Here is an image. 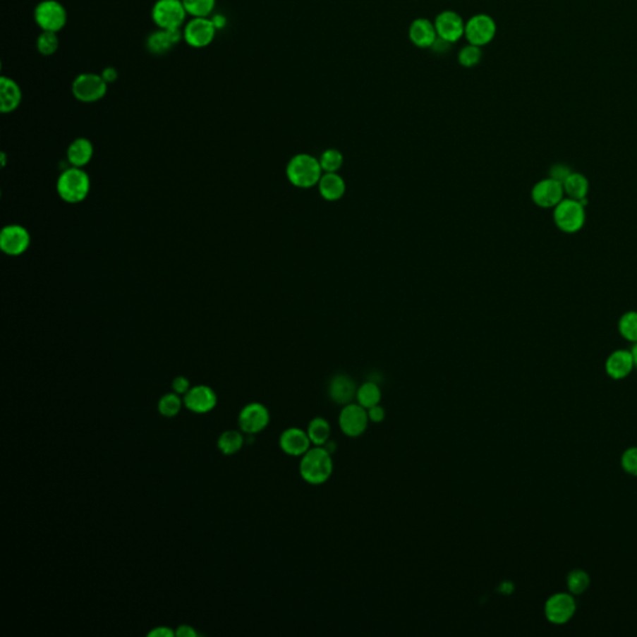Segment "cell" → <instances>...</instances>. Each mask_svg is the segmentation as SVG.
<instances>
[{"label":"cell","instance_id":"obj_19","mask_svg":"<svg viewBox=\"0 0 637 637\" xmlns=\"http://www.w3.org/2000/svg\"><path fill=\"white\" fill-rule=\"evenodd\" d=\"M437 37L435 23L427 18H417L410 24L408 39L417 48L431 49Z\"/></svg>","mask_w":637,"mask_h":637},{"label":"cell","instance_id":"obj_36","mask_svg":"<svg viewBox=\"0 0 637 637\" xmlns=\"http://www.w3.org/2000/svg\"><path fill=\"white\" fill-rule=\"evenodd\" d=\"M621 467L626 473L637 477V447L627 448L622 453Z\"/></svg>","mask_w":637,"mask_h":637},{"label":"cell","instance_id":"obj_24","mask_svg":"<svg viewBox=\"0 0 637 637\" xmlns=\"http://www.w3.org/2000/svg\"><path fill=\"white\" fill-rule=\"evenodd\" d=\"M563 188L564 193L568 195V198L580 200L585 206L588 205L586 198L589 195V179L586 178L584 174L571 172L568 178L564 181Z\"/></svg>","mask_w":637,"mask_h":637},{"label":"cell","instance_id":"obj_44","mask_svg":"<svg viewBox=\"0 0 637 637\" xmlns=\"http://www.w3.org/2000/svg\"><path fill=\"white\" fill-rule=\"evenodd\" d=\"M213 24L216 25L217 30H222L226 25V18L223 14H216L211 18Z\"/></svg>","mask_w":637,"mask_h":637},{"label":"cell","instance_id":"obj_9","mask_svg":"<svg viewBox=\"0 0 637 637\" xmlns=\"http://www.w3.org/2000/svg\"><path fill=\"white\" fill-rule=\"evenodd\" d=\"M495 34L497 24L488 14H475L466 21L464 37L468 44L482 48L495 39Z\"/></svg>","mask_w":637,"mask_h":637},{"label":"cell","instance_id":"obj_21","mask_svg":"<svg viewBox=\"0 0 637 637\" xmlns=\"http://www.w3.org/2000/svg\"><path fill=\"white\" fill-rule=\"evenodd\" d=\"M23 101V91L20 85L9 76H0V111L3 114H11L20 106Z\"/></svg>","mask_w":637,"mask_h":637},{"label":"cell","instance_id":"obj_2","mask_svg":"<svg viewBox=\"0 0 637 637\" xmlns=\"http://www.w3.org/2000/svg\"><path fill=\"white\" fill-rule=\"evenodd\" d=\"M286 176L295 187L310 188L317 185L322 178V166L319 159L308 153H301L290 159L286 166Z\"/></svg>","mask_w":637,"mask_h":637},{"label":"cell","instance_id":"obj_42","mask_svg":"<svg viewBox=\"0 0 637 637\" xmlns=\"http://www.w3.org/2000/svg\"><path fill=\"white\" fill-rule=\"evenodd\" d=\"M176 633H174L172 630H169V627H156L154 630H152L151 632H148V636L153 637H172L174 636Z\"/></svg>","mask_w":637,"mask_h":637},{"label":"cell","instance_id":"obj_8","mask_svg":"<svg viewBox=\"0 0 637 637\" xmlns=\"http://www.w3.org/2000/svg\"><path fill=\"white\" fill-rule=\"evenodd\" d=\"M217 28L210 18H190L182 28L183 42L193 49L210 47L214 42Z\"/></svg>","mask_w":637,"mask_h":637},{"label":"cell","instance_id":"obj_27","mask_svg":"<svg viewBox=\"0 0 637 637\" xmlns=\"http://www.w3.org/2000/svg\"><path fill=\"white\" fill-rule=\"evenodd\" d=\"M381 399H382V392H381L379 384L372 380L361 384L356 391V401H358V405L363 406V408H366V410H369L374 406L380 405Z\"/></svg>","mask_w":637,"mask_h":637},{"label":"cell","instance_id":"obj_17","mask_svg":"<svg viewBox=\"0 0 637 637\" xmlns=\"http://www.w3.org/2000/svg\"><path fill=\"white\" fill-rule=\"evenodd\" d=\"M356 384L353 380L345 374L335 375L327 384L329 399L336 405L346 406L353 404L356 399Z\"/></svg>","mask_w":637,"mask_h":637},{"label":"cell","instance_id":"obj_10","mask_svg":"<svg viewBox=\"0 0 637 637\" xmlns=\"http://www.w3.org/2000/svg\"><path fill=\"white\" fill-rule=\"evenodd\" d=\"M370 420L368 410L356 404L344 406L339 415V427L345 436L358 438L363 436L369 427Z\"/></svg>","mask_w":637,"mask_h":637},{"label":"cell","instance_id":"obj_11","mask_svg":"<svg viewBox=\"0 0 637 637\" xmlns=\"http://www.w3.org/2000/svg\"><path fill=\"white\" fill-rule=\"evenodd\" d=\"M576 611V602H575L573 594L568 593H557L550 596L545 606L544 614L548 621L555 625H563L571 620Z\"/></svg>","mask_w":637,"mask_h":637},{"label":"cell","instance_id":"obj_40","mask_svg":"<svg viewBox=\"0 0 637 637\" xmlns=\"http://www.w3.org/2000/svg\"><path fill=\"white\" fill-rule=\"evenodd\" d=\"M101 76H102V79L105 80L107 84H114L119 79V71L114 66H106L105 69L101 71Z\"/></svg>","mask_w":637,"mask_h":637},{"label":"cell","instance_id":"obj_6","mask_svg":"<svg viewBox=\"0 0 637 637\" xmlns=\"http://www.w3.org/2000/svg\"><path fill=\"white\" fill-rule=\"evenodd\" d=\"M68 19L66 8L58 0H42L34 9V20L42 32H60Z\"/></svg>","mask_w":637,"mask_h":637},{"label":"cell","instance_id":"obj_16","mask_svg":"<svg viewBox=\"0 0 637 637\" xmlns=\"http://www.w3.org/2000/svg\"><path fill=\"white\" fill-rule=\"evenodd\" d=\"M279 446L281 451L288 456L303 457L310 449L313 443L308 436V432L298 427H290L281 433Z\"/></svg>","mask_w":637,"mask_h":637},{"label":"cell","instance_id":"obj_20","mask_svg":"<svg viewBox=\"0 0 637 637\" xmlns=\"http://www.w3.org/2000/svg\"><path fill=\"white\" fill-rule=\"evenodd\" d=\"M185 405L195 413H207L216 407L217 396L208 386H195L186 394Z\"/></svg>","mask_w":637,"mask_h":637},{"label":"cell","instance_id":"obj_5","mask_svg":"<svg viewBox=\"0 0 637 637\" xmlns=\"http://www.w3.org/2000/svg\"><path fill=\"white\" fill-rule=\"evenodd\" d=\"M56 188L59 195L63 200L69 203H79L89 195V176L79 167L66 169L59 177Z\"/></svg>","mask_w":637,"mask_h":637},{"label":"cell","instance_id":"obj_22","mask_svg":"<svg viewBox=\"0 0 637 637\" xmlns=\"http://www.w3.org/2000/svg\"><path fill=\"white\" fill-rule=\"evenodd\" d=\"M635 368L631 351L629 350H617L610 353L605 363L606 374L611 379L622 380L631 374Z\"/></svg>","mask_w":637,"mask_h":637},{"label":"cell","instance_id":"obj_28","mask_svg":"<svg viewBox=\"0 0 637 637\" xmlns=\"http://www.w3.org/2000/svg\"><path fill=\"white\" fill-rule=\"evenodd\" d=\"M190 18H210L216 9L217 0H182Z\"/></svg>","mask_w":637,"mask_h":637},{"label":"cell","instance_id":"obj_31","mask_svg":"<svg viewBox=\"0 0 637 637\" xmlns=\"http://www.w3.org/2000/svg\"><path fill=\"white\" fill-rule=\"evenodd\" d=\"M58 34L59 32H40L37 37V53L42 54L44 56H51L56 53L60 47Z\"/></svg>","mask_w":637,"mask_h":637},{"label":"cell","instance_id":"obj_43","mask_svg":"<svg viewBox=\"0 0 637 637\" xmlns=\"http://www.w3.org/2000/svg\"><path fill=\"white\" fill-rule=\"evenodd\" d=\"M174 633H176V636L179 637L197 636V632L193 630V627L188 626V625H182V626H178L177 631L174 632Z\"/></svg>","mask_w":637,"mask_h":637},{"label":"cell","instance_id":"obj_18","mask_svg":"<svg viewBox=\"0 0 637 637\" xmlns=\"http://www.w3.org/2000/svg\"><path fill=\"white\" fill-rule=\"evenodd\" d=\"M181 40H183L182 29L164 30L157 28V30L151 32L146 39V49L148 53L153 55H164L169 53Z\"/></svg>","mask_w":637,"mask_h":637},{"label":"cell","instance_id":"obj_23","mask_svg":"<svg viewBox=\"0 0 637 637\" xmlns=\"http://www.w3.org/2000/svg\"><path fill=\"white\" fill-rule=\"evenodd\" d=\"M317 185H319V192L322 198L330 200V202L343 198L345 190H346L345 181L336 172H327V174H322Z\"/></svg>","mask_w":637,"mask_h":637},{"label":"cell","instance_id":"obj_37","mask_svg":"<svg viewBox=\"0 0 637 637\" xmlns=\"http://www.w3.org/2000/svg\"><path fill=\"white\" fill-rule=\"evenodd\" d=\"M571 172L573 171L569 169L566 164H554L553 167L550 169V177L555 179V181H559L560 183H563L564 181L571 174Z\"/></svg>","mask_w":637,"mask_h":637},{"label":"cell","instance_id":"obj_34","mask_svg":"<svg viewBox=\"0 0 637 637\" xmlns=\"http://www.w3.org/2000/svg\"><path fill=\"white\" fill-rule=\"evenodd\" d=\"M322 169L327 174V172H337L341 169L344 164L343 153L335 148H329L327 151H324L322 157L319 159Z\"/></svg>","mask_w":637,"mask_h":637},{"label":"cell","instance_id":"obj_35","mask_svg":"<svg viewBox=\"0 0 637 637\" xmlns=\"http://www.w3.org/2000/svg\"><path fill=\"white\" fill-rule=\"evenodd\" d=\"M181 399L178 394H167L158 402V411L164 417H174L181 411Z\"/></svg>","mask_w":637,"mask_h":637},{"label":"cell","instance_id":"obj_12","mask_svg":"<svg viewBox=\"0 0 637 637\" xmlns=\"http://www.w3.org/2000/svg\"><path fill=\"white\" fill-rule=\"evenodd\" d=\"M433 23L437 30L438 37H441L446 42L454 44L464 37L466 21L457 11H449V9L441 11L436 16Z\"/></svg>","mask_w":637,"mask_h":637},{"label":"cell","instance_id":"obj_41","mask_svg":"<svg viewBox=\"0 0 637 637\" xmlns=\"http://www.w3.org/2000/svg\"><path fill=\"white\" fill-rule=\"evenodd\" d=\"M452 45L453 44H451V42H446V40H443L441 37H437V40L433 42L431 50H433L435 53L437 54H446Z\"/></svg>","mask_w":637,"mask_h":637},{"label":"cell","instance_id":"obj_29","mask_svg":"<svg viewBox=\"0 0 637 637\" xmlns=\"http://www.w3.org/2000/svg\"><path fill=\"white\" fill-rule=\"evenodd\" d=\"M566 585L569 591L573 595H581L586 590L589 589L590 576L586 571L581 569H574L566 576Z\"/></svg>","mask_w":637,"mask_h":637},{"label":"cell","instance_id":"obj_25","mask_svg":"<svg viewBox=\"0 0 637 637\" xmlns=\"http://www.w3.org/2000/svg\"><path fill=\"white\" fill-rule=\"evenodd\" d=\"M94 154V146L87 138H76L68 148V159L74 167H84Z\"/></svg>","mask_w":637,"mask_h":637},{"label":"cell","instance_id":"obj_33","mask_svg":"<svg viewBox=\"0 0 637 637\" xmlns=\"http://www.w3.org/2000/svg\"><path fill=\"white\" fill-rule=\"evenodd\" d=\"M483 58L482 48L475 47L472 44H467L466 47L461 49L457 55L459 63L463 68H474L480 63V60Z\"/></svg>","mask_w":637,"mask_h":637},{"label":"cell","instance_id":"obj_4","mask_svg":"<svg viewBox=\"0 0 637 637\" xmlns=\"http://www.w3.org/2000/svg\"><path fill=\"white\" fill-rule=\"evenodd\" d=\"M585 205L580 200L564 198L558 206L554 208V223L564 233L573 234L583 229L586 213Z\"/></svg>","mask_w":637,"mask_h":637},{"label":"cell","instance_id":"obj_15","mask_svg":"<svg viewBox=\"0 0 637 637\" xmlns=\"http://www.w3.org/2000/svg\"><path fill=\"white\" fill-rule=\"evenodd\" d=\"M270 421L268 408L262 404H249L239 413V426L249 435L258 433L267 428Z\"/></svg>","mask_w":637,"mask_h":637},{"label":"cell","instance_id":"obj_26","mask_svg":"<svg viewBox=\"0 0 637 637\" xmlns=\"http://www.w3.org/2000/svg\"><path fill=\"white\" fill-rule=\"evenodd\" d=\"M306 432H308V436L310 438L313 446L322 447L330 439L332 426L327 418L315 417L309 422Z\"/></svg>","mask_w":637,"mask_h":637},{"label":"cell","instance_id":"obj_30","mask_svg":"<svg viewBox=\"0 0 637 637\" xmlns=\"http://www.w3.org/2000/svg\"><path fill=\"white\" fill-rule=\"evenodd\" d=\"M619 332L625 340L637 343V311H626L619 320Z\"/></svg>","mask_w":637,"mask_h":637},{"label":"cell","instance_id":"obj_32","mask_svg":"<svg viewBox=\"0 0 637 637\" xmlns=\"http://www.w3.org/2000/svg\"><path fill=\"white\" fill-rule=\"evenodd\" d=\"M242 435L237 431H226L218 438V448L224 454H234L243 447Z\"/></svg>","mask_w":637,"mask_h":637},{"label":"cell","instance_id":"obj_14","mask_svg":"<svg viewBox=\"0 0 637 637\" xmlns=\"http://www.w3.org/2000/svg\"><path fill=\"white\" fill-rule=\"evenodd\" d=\"M30 244V236L24 226H8L0 234V248L4 253L16 257L24 253Z\"/></svg>","mask_w":637,"mask_h":637},{"label":"cell","instance_id":"obj_45","mask_svg":"<svg viewBox=\"0 0 637 637\" xmlns=\"http://www.w3.org/2000/svg\"><path fill=\"white\" fill-rule=\"evenodd\" d=\"M632 358H633V363H635V366L637 368V343L633 344L632 345L631 350Z\"/></svg>","mask_w":637,"mask_h":637},{"label":"cell","instance_id":"obj_38","mask_svg":"<svg viewBox=\"0 0 637 637\" xmlns=\"http://www.w3.org/2000/svg\"><path fill=\"white\" fill-rule=\"evenodd\" d=\"M368 415H369L370 422H372V423H381L386 418V411L381 405L374 406L369 408Z\"/></svg>","mask_w":637,"mask_h":637},{"label":"cell","instance_id":"obj_3","mask_svg":"<svg viewBox=\"0 0 637 637\" xmlns=\"http://www.w3.org/2000/svg\"><path fill=\"white\" fill-rule=\"evenodd\" d=\"M187 11L182 0H156L151 9V19L158 29H182L187 23Z\"/></svg>","mask_w":637,"mask_h":637},{"label":"cell","instance_id":"obj_7","mask_svg":"<svg viewBox=\"0 0 637 637\" xmlns=\"http://www.w3.org/2000/svg\"><path fill=\"white\" fill-rule=\"evenodd\" d=\"M109 84L101 74L83 73L75 78L71 84V92L76 100L84 104H92L102 100L107 94Z\"/></svg>","mask_w":637,"mask_h":637},{"label":"cell","instance_id":"obj_39","mask_svg":"<svg viewBox=\"0 0 637 637\" xmlns=\"http://www.w3.org/2000/svg\"><path fill=\"white\" fill-rule=\"evenodd\" d=\"M172 387H174V392L176 394H187L188 390H190V382H188V380L183 377V376H178V377H176L174 380V384H172Z\"/></svg>","mask_w":637,"mask_h":637},{"label":"cell","instance_id":"obj_13","mask_svg":"<svg viewBox=\"0 0 637 637\" xmlns=\"http://www.w3.org/2000/svg\"><path fill=\"white\" fill-rule=\"evenodd\" d=\"M563 183L549 177L539 181L532 190V200L540 208H555L564 200Z\"/></svg>","mask_w":637,"mask_h":637},{"label":"cell","instance_id":"obj_1","mask_svg":"<svg viewBox=\"0 0 637 637\" xmlns=\"http://www.w3.org/2000/svg\"><path fill=\"white\" fill-rule=\"evenodd\" d=\"M334 462L332 453L324 447H311L301 457L299 473L303 480L311 485H322L332 478Z\"/></svg>","mask_w":637,"mask_h":637}]
</instances>
